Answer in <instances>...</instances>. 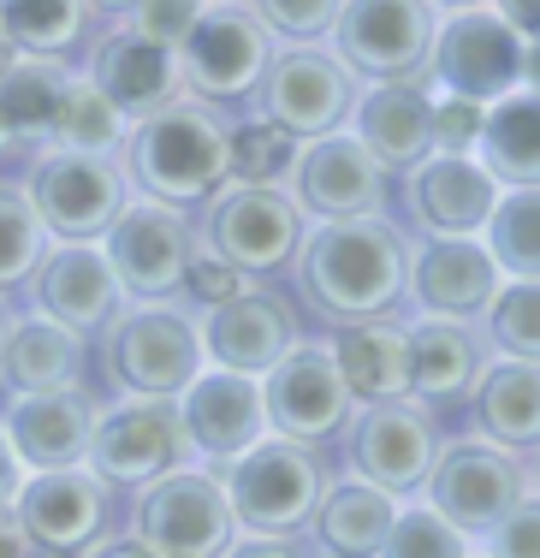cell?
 Wrapping results in <instances>:
<instances>
[{"label":"cell","instance_id":"obj_12","mask_svg":"<svg viewBox=\"0 0 540 558\" xmlns=\"http://www.w3.org/2000/svg\"><path fill=\"white\" fill-rule=\"evenodd\" d=\"M357 96L363 84L345 72V60L333 48H273L249 108H256L261 125L285 131L292 143H315L351 125Z\"/></svg>","mask_w":540,"mask_h":558},{"label":"cell","instance_id":"obj_44","mask_svg":"<svg viewBox=\"0 0 540 558\" xmlns=\"http://www.w3.org/2000/svg\"><path fill=\"white\" fill-rule=\"evenodd\" d=\"M244 286H249V279H244L238 268H226V262H220L214 250H202V244H196V256H191V274H184L179 303H184L191 315H202V310H214V303L238 298Z\"/></svg>","mask_w":540,"mask_h":558},{"label":"cell","instance_id":"obj_27","mask_svg":"<svg viewBox=\"0 0 540 558\" xmlns=\"http://www.w3.org/2000/svg\"><path fill=\"white\" fill-rule=\"evenodd\" d=\"M84 77L131 119V125L149 119V113H161V108H173V101L184 96L179 54L161 48V43H149V36H137V31H125V24L108 31V36H96Z\"/></svg>","mask_w":540,"mask_h":558},{"label":"cell","instance_id":"obj_2","mask_svg":"<svg viewBox=\"0 0 540 558\" xmlns=\"http://www.w3.org/2000/svg\"><path fill=\"white\" fill-rule=\"evenodd\" d=\"M232 125L238 119H226L220 108L179 96L173 108L131 125V137L120 149L125 184L143 203H167L196 220V208L232 184Z\"/></svg>","mask_w":540,"mask_h":558},{"label":"cell","instance_id":"obj_56","mask_svg":"<svg viewBox=\"0 0 540 558\" xmlns=\"http://www.w3.org/2000/svg\"><path fill=\"white\" fill-rule=\"evenodd\" d=\"M529 482H535V494H540V451L529 458Z\"/></svg>","mask_w":540,"mask_h":558},{"label":"cell","instance_id":"obj_42","mask_svg":"<svg viewBox=\"0 0 540 558\" xmlns=\"http://www.w3.org/2000/svg\"><path fill=\"white\" fill-rule=\"evenodd\" d=\"M476 553H487V558H540V494H523L511 505V511L476 541Z\"/></svg>","mask_w":540,"mask_h":558},{"label":"cell","instance_id":"obj_34","mask_svg":"<svg viewBox=\"0 0 540 558\" xmlns=\"http://www.w3.org/2000/svg\"><path fill=\"white\" fill-rule=\"evenodd\" d=\"M72 77L77 72H65L54 60H12V72L0 77V108H7L12 143H24L30 155L54 149V125H60Z\"/></svg>","mask_w":540,"mask_h":558},{"label":"cell","instance_id":"obj_51","mask_svg":"<svg viewBox=\"0 0 540 558\" xmlns=\"http://www.w3.org/2000/svg\"><path fill=\"white\" fill-rule=\"evenodd\" d=\"M12 327H19V310H12V298H0V356H7V339Z\"/></svg>","mask_w":540,"mask_h":558},{"label":"cell","instance_id":"obj_43","mask_svg":"<svg viewBox=\"0 0 540 558\" xmlns=\"http://www.w3.org/2000/svg\"><path fill=\"white\" fill-rule=\"evenodd\" d=\"M202 7L208 0H137V7L125 12V31H137V36H149V43H161V48H173L179 54V43L191 36V24L202 19Z\"/></svg>","mask_w":540,"mask_h":558},{"label":"cell","instance_id":"obj_54","mask_svg":"<svg viewBox=\"0 0 540 558\" xmlns=\"http://www.w3.org/2000/svg\"><path fill=\"white\" fill-rule=\"evenodd\" d=\"M89 7H96V12H120V19H125V12L137 7V0H89Z\"/></svg>","mask_w":540,"mask_h":558},{"label":"cell","instance_id":"obj_20","mask_svg":"<svg viewBox=\"0 0 540 558\" xmlns=\"http://www.w3.org/2000/svg\"><path fill=\"white\" fill-rule=\"evenodd\" d=\"M499 268L481 238H410L404 322H476L499 298Z\"/></svg>","mask_w":540,"mask_h":558},{"label":"cell","instance_id":"obj_10","mask_svg":"<svg viewBox=\"0 0 540 558\" xmlns=\"http://www.w3.org/2000/svg\"><path fill=\"white\" fill-rule=\"evenodd\" d=\"M131 535L155 558H220L238 541V517L220 487V470L184 463L131 499Z\"/></svg>","mask_w":540,"mask_h":558},{"label":"cell","instance_id":"obj_49","mask_svg":"<svg viewBox=\"0 0 540 558\" xmlns=\"http://www.w3.org/2000/svg\"><path fill=\"white\" fill-rule=\"evenodd\" d=\"M84 558H155V553H149V547H143V541H137V535H131V529H125V535L101 541V547H96V553H84Z\"/></svg>","mask_w":540,"mask_h":558},{"label":"cell","instance_id":"obj_22","mask_svg":"<svg viewBox=\"0 0 540 558\" xmlns=\"http://www.w3.org/2000/svg\"><path fill=\"white\" fill-rule=\"evenodd\" d=\"M24 291H30L36 315L60 322L65 333H77L89 344L125 310V291L113 279L108 256H101V244H48L42 268H36V279Z\"/></svg>","mask_w":540,"mask_h":558},{"label":"cell","instance_id":"obj_46","mask_svg":"<svg viewBox=\"0 0 540 558\" xmlns=\"http://www.w3.org/2000/svg\"><path fill=\"white\" fill-rule=\"evenodd\" d=\"M220 558H315L309 541H280V535H238Z\"/></svg>","mask_w":540,"mask_h":558},{"label":"cell","instance_id":"obj_33","mask_svg":"<svg viewBox=\"0 0 540 558\" xmlns=\"http://www.w3.org/2000/svg\"><path fill=\"white\" fill-rule=\"evenodd\" d=\"M476 161L499 191H540V96L535 89H511L505 101L487 108Z\"/></svg>","mask_w":540,"mask_h":558},{"label":"cell","instance_id":"obj_8","mask_svg":"<svg viewBox=\"0 0 540 558\" xmlns=\"http://www.w3.org/2000/svg\"><path fill=\"white\" fill-rule=\"evenodd\" d=\"M523 494H535L529 458H517V451L464 428V434H445L440 440V458L428 470L421 505H433L464 541H481Z\"/></svg>","mask_w":540,"mask_h":558},{"label":"cell","instance_id":"obj_57","mask_svg":"<svg viewBox=\"0 0 540 558\" xmlns=\"http://www.w3.org/2000/svg\"><path fill=\"white\" fill-rule=\"evenodd\" d=\"M469 558H487V553H469Z\"/></svg>","mask_w":540,"mask_h":558},{"label":"cell","instance_id":"obj_30","mask_svg":"<svg viewBox=\"0 0 540 558\" xmlns=\"http://www.w3.org/2000/svg\"><path fill=\"white\" fill-rule=\"evenodd\" d=\"M89 375V339L65 333L48 315H19L7 339V356H0V380H7L12 398L30 392H77Z\"/></svg>","mask_w":540,"mask_h":558},{"label":"cell","instance_id":"obj_17","mask_svg":"<svg viewBox=\"0 0 540 558\" xmlns=\"http://www.w3.org/2000/svg\"><path fill=\"white\" fill-rule=\"evenodd\" d=\"M292 203L315 220H398L392 215V172L363 149L351 131L297 143L292 179H285Z\"/></svg>","mask_w":540,"mask_h":558},{"label":"cell","instance_id":"obj_26","mask_svg":"<svg viewBox=\"0 0 540 558\" xmlns=\"http://www.w3.org/2000/svg\"><path fill=\"white\" fill-rule=\"evenodd\" d=\"M410 327V398L433 416L469 410L481 375L493 368V344L476 322H404Z\"/></svg>","mask_w":540,"mask_h":558},{"label":"cell","instance_id":"obj_4","mask_svg":"<svg viewBox=\"0 0 540 558\" xmlns=\"http://www.w3.org/2000/svg\"><path fill=\"white\" fill-rule=\"evenodd\" d=\"M214 470V463H208ZM333 458L297 440H256L244 458L220 463V487L232 499L238 517V535H280V541H303L309 535V517L321 505L327 482H333Z\"/></svg>","mask_w":540,"mask_h":558},{"label":"cell","instance_id":"obj_45","mask_svg":"<svg viewBox=\"0 0 540 558\" xmlns=\"http://www.w3.org/2000/svg\"><path fill=\"white\" fill-rule=\"evenodd\" d=\"M481 125H487V108L457 101V96H440L433 101V155H476Z\"/></svg>","mask_w":540,"mask_h":558},{"label":"cell","instance_id":"obj_6","mask_svg":"<svg viewBox=\"0 0 540 558\" xmlns=\"http://www.w3.org/2000/svg\"><path fill=\"white\" fill-rule=\"evenodd\" d=\"M196 463L191 434H184L179 398H113L96 410V434H89L84 470L120 499H137L161 475Z\"/></svg>","mask_w":540,"mask_h":558},{"label":"cell","instance_id":"obj_52","mask_svg":"<svg viewBox=\"0 0 540 558\" xmlns=\"http://www.w3.org/2000/svg\"><path fill=\"white\" fill-rule=\"evenodd\" d=\"M440 19H452V12H476V7H487V0H428Z\"/></svg>","mask_w":540,"mask_h":558},{"label":"cell","instance_id":"obj_25","mask_svg":"<svg viewBox=\"0 0 540 558\" xmlns=\"http://www.w3.org/2000/svg\"><path fill=\"white\" fill-rule=\"evenodd\" d=\"M433 84L421 77H398V84H363L357 108H351V137L375 155L392 179H404L433 155Z\"/></svg>","mask_w":540,"mask_h":558},{"label":"cell","instance_id":"obj_47","mask_svg":"<svg viewBox=\"0 0 540 558\" xmlns=\"http://www.w3.org/2000/svg\"><path fill=\"white\" fill-rule=\"evenodd\" d=\"M517 36H540V0H487Z\"/></svg>","mask_w":540,"mask_h":558},{"label":"cell","instance_id":"obj_50","mask_svg":"<svg viewBox=\"0 0 540 558\" xmlns=\"http://www.w3.org/2000/svg\"><path fill=\"white\" fill-rule=\"evenodd\" d=\"M523 89L540 96V36H523Z\"/></svg>","mask_w":540,"mask_h":558},{"label":"cell","instance_id":"obj_18","mask_svg":"<svg viewBox=\"0 0 540 558\" xmlns=\"http://www.w3.org/2000/svg\"><path fill=\"white\" fill-rule=\"evenodd\" d=\"M196 327H202L208 368L249 375V380H261L285 351H297V344L309 339L297 298L280 286H244L238 298H226V303L196 315Z\"/></svg>","mask_w":540,"mask_h":558},{"label":"cell","instance_id":"obj_37","mask_svg":"<svg viewBox=\"0 0 540 558\" xmlns=\"http://www.w3.org/2000/svg\"><path fill=\"white\" fill-rule=\"evenodd\" d=\"M42 256H48V232H42V220H36L24 184L0 179V298L30 286L36 268H42Z\"/></svg>","mask_w":540,"mask_h":558},{"label":"cell","instance_id":"obj_7","mask_svg":"<svg viewBox=\"0 0 540 558\" xmlns=\"http://www.w3.org/2000/svg\"><path fill=\"white\" fill-rule=\"evenodd\" d=\"M19 184H24V196H30L36 220H42L48 244H101L131 203L120 155L42 149V155L24 161Z\"/></svg>","mask_w":540,"mask_h":558},{"label":"cell","instance_id":"obj_36","mask_svg":"<svg viewBox=\"0 0 540 558\" xmlns=\"http://www.w3.org/2000/svg\"><path fill=\"white\" fill-rule=\"evenodd\" d=\"M131 137V119L101 96L89 77H72L65 89V108H60V125H54V149H72V155H120Z\"/></svg>","mask_w":540,"mask_h":558},{"label":"cell","instance_id":"obj_55","mask_svg":"<svg viewBox=\"0 0 540 558\" xmlns=\"http://www.w3.org/2000/svg\"><path fill=\"white\" fill-rule=\"evenodd\" d=\"M12 60H19V54H12V48H7V36H0V77L12 72Z\"/></svg>","mask_w":540,"mask_h":558},{"label":"cell","instance_id":"obj_24","mask_svg":"<svg viewBox=\"0 0 540 558\" xmlns=\"http://www.w3.org/2000/svg\"><path fill=\"white\" fill-rule=\"evenodd\" d=\"M184 434H191L196 463H232L256 440H268V410H261V380L226 375V368H202L179 398Z\"/></svg>","mask_w":540,"mask_h":558},{"label":"cell","instance_id":"obj_5","mask_svg":"<svg viewBox=\"0 0 540 558\" xmlns=\"http://www.w3.org/2000/svg\"><path fill=\"white\" fill-rule=\"evenodd\" d=\"M303 238H309V215L292 203L285 184H226L196 208V244L238 268L249 286H280Z\"/></svg>","mask_w":540,"mask_h":558},{"label":"cell","instance_id":"obj_31","mask_svg":"<svg viewBox=\"0 0 540 558\" xmlns=\"http://www.w3.org/2000/svg\"><path fill=\"white\" fill-rule=\"evenodd\" d=\"M469 434L535 458L540 451V363H511L493 356V368L481 375L476 398H469Z\"/></svg>","mask_w":540,"mask_h":558},{"label":"cell","instance_id":"obj_53","mask_svg":"<svg viewBox=\"0 0 540 558\" xmlns=\"http://www.w3.org/2000/svg\"><path fill=\"white\" fill-rule=\"evenodd\" d=\"M19 149V143H12V125H7V108H0V161H7V155Z\"/></svg>","mask_w":540,"mask_h":558},{"label":"cell","instance_id":"obj_41","mask_svg":"<svg viewBox=\"0 0 540 558\" xmlns=\"http://www.w3.org/2000/svg\"><path fill=\"white\" fill-rule=\"evenodd\" d=\"M339 7L345 0H249V12L268 24L280 48H327Z\"/></svg>","mask_w":540,"mask_h":558},{"label":"cell","instance_id":"obj_14","mask_svg":"<svg viewBox=\"0 0 540 558\" xmlns=\"http://www.w3.org/2000/svg\"><path fill=\"white\" fill-rule=\"evenodd\" d=\"M428 84H433V96H457V101H476V108H493L511 89H523V36L493 7L452 12L433 31Z\"/></svg>","mask_w":540,"mask_h":558},{"label":"cell","instance_id":"obj_13","mask_svg":"<svg viewBox=\"0 0 540 558\" xmlns=\"http://www.w3.org/2000/svg\"><path fill=\"white\" fill-rule=\"evenodd\" d=\"M433 31H440V12L428 0H345L327 48L345 60L357 84H398L428 72Z\"/></svg>","mask_w":540,"mask_h":558},{"label":"cell","instance_id":"obj_39","mask_svg":"<svg viewBox=\"0 0 540 558\" xmlns=\"http://www.w3.org/2000/svg\"><path fill=\"white\" fill-rule=\"evenodd\" d=\"M469 553H476V541H464L433 505H421V499L398 505L392 535H386V547H380V558H469Z\"/></svg>","mask_w":540,"mask_h":558},{"label":"cell","instance_id":"obj_15","mask_svg":"<svg viewBox=\"0 0 540 558\" xmlns=\"http://www.w3.org/2000/svg\"><path fill=\"white\" fill-rule=\"evenodd\" d=\"M261 410H268V434L297 446H339V434L351 428L357 404H351L345 380H339V363L327 351V339H303L297 351H285L280 363L261 375Z\"/></svg>","mask_w":540,"mask_h":558},{"label":"cell","instance_id":"obj_35","mask_svg":"<svg viewBox=\"0 0 540 558\" xmlns=\"http://www.w3.org/2000/svg\"><path fill=\"white\" fill-rule=\"evenodd\" d=\"M481 244L499 279H540V191H499Z\"/></svg>","mask_w":540,"mask_h":558},{"label":"cell","instance_id":"obj_3","mask_svg":"<svg viewBox=\"0 0 540 558\" xmlns=\"http://www.w3.org/2000/svg\"><path fill=\"white\" fill-rule=\"evenodd\" d=\"M96 363L108 375L113 398H184L208 368L202 327L184 303H125L96 333Z\"/></svg>","mask_w":540,"mask_h":558},{"label":"cell","instance_id":"obj_40","mask_svg":"<svg viewBox=\"0 0 540 558\" xmlns=\"http://www.w3.org/2000/svg\"><path fill=\"white\" fill-rule=\"evenodd\" d=\"M292 161H297V143L285 131L261 125V119L232 125V184H285Z\"/></svg>","mask_w":540,"mask_h":558},{"label":"cell","instance_id":"obj_9","mask_svg":"<svg viewBox=\"0 0 540 558\" xmlns=\"http://www.w3.org/2000/svg\"><path fill=\"white\" fill-rule=\"evenodd\" d=\"M440 416L421 410L416 398L398 404H363L351 416V428L339 434V475H357V482L392 494L398 505L421 499L428 470L440 458Z\"/></svg>","mask_w":540,"mask_h":558},{"label":"cell","instance_id":"obj_23","mask_svg":"<svg viewBox=\"0 0 540 558\" xmlns=\"http://www.w3.org/2000/svg\"><path fill=\"white\" fill-rule=\"evenodd\" d=\"M96 398L89 387L77 392H30L12 398L0 434H7L12 458L24 463V475H54V470H84L89 434H96Z\"/></svg>","mask_w":540,"mask_h":558},{"label":"cell","instance_id":"obj_16","mask_svg":"<svg viewBox=\"0 0 540 558\" xmlns=\"http://www.w3.org/2000/svg\"><path fill=\"white\" fill-rule=\"evenodd\" d=\"M101 256L120 279L125 303H173L196 256V220L167 203L131 196L125 215L113 220V232L101 238Z\"/></svg>","mask_w":540,"mask_h":558},{"label":"cell","instance_id":"obj_58","mask_svg":"<svg viewBox=\"0 0 540 558\" xmlns=\"http://www.w3.org/2000/svg\"><path fill=\"white\" fill-rule=\"evenodd\" d=\"M315 558H327V553H315Z\"/></svg>","mask_w":540,"mask_h":558},{"label":"cell","instance_id":"obj_11","mask_svg":"<svg viewBox=\"0 0 540 558\" xmlns=\"http://www.w3.org/2000/svg\"><path fill=\"white\" fill-rule=\"evenodd\" d=\"M273 31L249 12V0H208L202 19L191 24V36L179 43V72L184 96L208 101V108H238L256 96L261 72L273 60Z\"/></svg>","mask_w":540,"mask_h":558},{"label":"cell","instance_id":"obj_1","mask_svg":"<svg viewBox=\"0 0 540 558\" xmlns=\"http://www.w3.org/2000/svg\"><path fill=\"white\" fill-rule=\"evenodd\" d=\"M292 298L321 333L357 322H404L410 232L398 220H315L292 262Z\"/></svg>","mask_w":540,"mask_h":558},{"label":"cell","instance_id":"obj_28","mask_svg":"<svg viewBox=\"0 0 540 558\" xmlns=\"http://www.w3.org/2000/svg\"><path fill=\"white\" fill-rule=\"evenodd\" d=\"M321 339L357 410L410 398V327L404 322H357V327H333Z\"/></svg>","mask_w":540,"mask_h":558},{"label":"cell","instance_id":"obj_29","mask_svg":"<svg viewBox=\"0 0 540 558\" xmlns=\"http://www.w3.org/2000/svg\"><path fill=\"white\" fill-rule=\"evenodd\" d=\"M392 517H398V499L392 494L357 482V475H333L303 541L327 558H380V547L392 535Z\"/></svg>","mask_w":540,"mask_h":558},{"label":"cell","instance_id":"obj_48","mask_svg":"<svg viewBox=\"0 0 540 558\" xmlns=\"http://www.w3.org/2000/svg\"><path fill=\"white\" fill-rule=\"evenodd\" d=\"M19 487H24V463L12 458L7 434H0V511H12V499H19Z\"/></svg>","mask_w":540,"mask_h":558},{"label":"cell","instance_id":"obj_32","mask_svg":"<svg viewBox=\"0 0 540 558\" xmlns=\"http://www.w3.org/2000/svg\"><path fill=\"white\" fill-rule=\"evenodd\" d=\"M89 0H0V36L19 60H54L65 65L77 48H96Z\"/></svg>","mask_w":540,"mask_h":558},{"label":"cell","instance_id":"obj_19","mask_svg":"<svg viewBox=\"0 0 540 558\" xmlns=\"http://www.w3.org/2000/svg\"><path fill=\"white\" fill-rule=\"evenodd\" d=\"M12 517H19L30 553H65L84 558L96 553L101 541L120 535V494L101 487L89 470H54V475H24L19 499H12Z\"/></svg>","mask_w":540,"mask_h":558},{"label":"cell","instance_id":"obj_21","mask_svg":"<svg viewBox=\"0 0 540 558\" xmlns=\"http://www.w3.org/2000/svg\"><path fill=\"white\" fill-rule=\"evenodd\" d=\"M499 208V184L476 155H428L404 172L398 226L410 238H481Z\"/></svg>","mask_w":540,"mask_h":558},{"label":"cell","instance_id":"obj_38","mask_svg":"<svg viewBox=\"0 0 540 558\" xmlns=\"http://www.w3.org/2000/svg\"><path fill=\"white\" fill-rule=\"evenodd\" d=\"M481 333L493 344V356L540 363V279H505L493 310L481 315Z\"/></svg>","mask_w":540,"mask_h":558}]
</instances>
